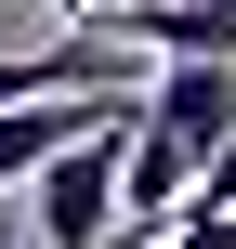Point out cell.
I'll use <instances>...</instances> for the list:
<instances>
[{"instance_id":"obj_6","label":"cell","mask_w":236,"mask_h":249,"mask_svg":"<svg viewBox=\"0 0 236 249\" xmlns=\"http://www.w3.org/2000/svg\"><path fill=\"white\" fill-rule=\"evenodd\" d=\"M0 249H13V210H0Z\"/></svg>"},{"instance_id":"obj_5","label":"cell","mask_w":236,"mask_h":249,"mask_svg":"<svg viewBox=\"0 0 236 249\" xmlns=\"http://www.w3.org/2000/svg\"><path fill=\"white\" fill-rule=\"evenodd\" d=\"M158 249H236V210H184V223H171Z\"/></svg>"},{"instance_id":"obj_3","label":"cell","mask_w":236,"mask_h":249,"mask_svg":"<svg viewBox=\"0 0 236 249\" xmlns=\"http://www.w3.org/2000/svg\"><path fill=\"white\" fill-rule=\"evenodd\" d=\"M145 118H171L197 158H210V144H236V53H158Z\"/></svg>"},{"instance_id":"obj_2","label":"cell","mask_w":236,"mask_h":249,"mask_svg":"<svg viewBox=\"0 0 236 249\" xmlns=\"http://www.w3.org/2000/svg\"><path fill=\"white\" fill-rule=\"evenodd\" d=\"M184 210H197V144L171 118H131V144H118V236H171Z\"/></svg>"},{"instance_id":"obj_1","label":"cell","mask_w":236,"mask_h":249,"mask_svg":"<svg viewBox=\"0 0 236 249\" xmlns=\"http://www.w3.org/2000/svg\"><path fill=\"white\" fill-rule=\"evenodd\" d=\"M131 118H145V92H131L118 118L66 131V144L26 171V223H39V249H105V236H118V144H131Z\"/></svg>"},{"instance_id":"obj_4","label":"cell","mask_w":236,"mask_h":249,"mask_svg":"<svg viewBox=\"0 0 236 249\" xmlns=\"http://www.w3.org/2000/svg\"><path fill=\"white\" fill-rule=\"evenodd\" d=\"M131 105V79H92V92H26V105H0V184L26 197V171L66 144V131H92V118H118Z\"/></svg>"}]
</instances>
